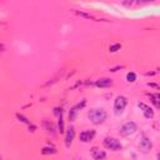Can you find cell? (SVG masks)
Instances as JSON below:
<instances>
[{"label": "cell", "instance_id": "e0dca14e", "mask_svg": "<svg viewBox=\"0 0 160 160\" xmlns=\"http://www.w3.org/2000/svg\"><path fill=\"white\" fill-rule=\"evenodd\" d=\"M120 48H121V45H120V44H115V45H111V46L109 48V50H110L111 53H115V51L120 50Z\"/></svg>", "mask_w": 160, "mask_h": 160}, {"label": "cell", "instance_id": "7c38bea8", "mask_svg": "<svg viewBox=\"0 0 160 160\" xmlns=\"http://www.w3.org/2000/svg\"><path fill=\"white\" fill-rule=\"evenodd\" d=\"M56 149L55 148H43L41 149V154L43 155H48V154H55Z\"/></svg>", "mask_w": 160, "mask_h": 160}, {"label": "cell", "instance_id": "5bb4252c", "mask_svg": "<svg viewBox=\"0 0 160 160\" xmlns=\"http://www.w3.org/2000/svg\"><path fill=\"white\" fill-rule=\"evenodd\" d=\"M126 80L129 83H134L135 80H136V75H135V73H128V75H126Z\"/></svg>", "mask_w": 160, "mask_h": 160}, {"label": "cell", "instance_id": "5b68a950", "mask_svg": "<svg viewBox=\"0 0 160 160\" xmlns=\"http://www.w3.org/2000/svg\"><path fill=\"white\" fill-rule=\"evenodd\" d=\"M139 148H140V150L143 153H148L153 148V144H151L150 139H148L146 136H143L140 139V141H139Z\"/></svg>", "mask_w": 160, "mask_h": 160}, {"label": "cell", "instance_id": "ac0fdd59", "mask_svg": "<svg viewBox=\"0 0 160 160\" xmlns=\"http://www.w3.org/2000/svg\"><path fill=\"white\" fill-rule=\"evenodd\" d=\"M54 114L58 116V118H60V116H63V109L61 108H55L54 109Z\"/></svg>", "mask_w": 160, "mask_h": 160}, {"label": "cell", "instance_id": "8fae6325", "mask_svg": "<svg viewBox=\"0 0 160 160\" xmlns=\"http://www.w3.org/2000/svg\"><path fill=\"white\" fill-rule=\"evenodd\" d=\"M95 85L99 88H108L110 85H113V81L110 79H99V80H97Z\"/></svg>", "mask_w": 160, "mask_h": 160}, {"label": "cell", "instance_id": "ffe728a7", "mask_svg": "<svg viewBox=\"0 0 160 160\" xmlns=\"http://www.w3.org/2000/svg\"><path fill=\"white\" fill-rule=\"evenodd\" d=\"M148 85H149V86H151V88H156V89H160V85H158V84H153V83H149Z\"/></svg>", "mask_w": 160, "mask_h": 160}, {"label": "cell", "instance_id": "277c9868", "mask_svg": "<svg viewBox=\"0 0 160 160\" xmlns=\"http://www.w3.org/2000/svg\"><path fill=\"white\" fill-rule=\"evenodd\" d=\"M104 146L106 149H110L113 151H118L121 149V144L119 140L114 139V138H105L104 139Z\"/></svg>", "mask_w": 160, "mask_h": 160}, {"label": "cell", "instance_id": "30bf717a", "mask_svg": "<svg viewBox=\"0 0 160 160\" xmlns=\"http://www.w3.org/2000/svg\"><path fill=\"white\" fill-rule=\"evenodd\" d=\"M92 155L94 156L95 160H103L106 156V154H105V151L100 150L99 148H93L92 149Z\"/></svg>", "mask_w": 160, "mask_h": 160}, {"label": "cell", "instance_id": "4fadbf2b", "mask_svg": "<svg viewBox=\"0 0 160 160\" xmlns=\"http://www.w3.org/2000/svg\"><path fill=\"white\" fill-rule=\"evenodd\" d=\"M44 125L46 126V129H48V131H49V133H51V134H55V131H54L55 128H54V125H53V123L45 120L44 121Z\"/></svg>", "mask_w": 160, "mask_h": 160}, {"label": "cell", "instance_id": "9c48e42d", "mask_svg": "<svg viewBox=\"0 0 160 160\" xmlns=\"http://www.w3.org/2000/svg\"><path fill=\"white\" fill-rule=\"evenodd\" d=\"M74 136H75V129H74V126H70L66 131V136H65V145L69 148L71 145V143L74 140Z\"/></svg>", "mask_w": 160, "mask_h": 160}, {"label": "cell", "instance_id": "9a60e30c", "mask_svg": "<svg viewBox=\"0 0 160 160\" xmlns=\"http://www.w3.org/2000/svg\"><path fill=\"white\" fill-rule=\"evenodd\" d=\"M17 118L19 119V121H21V123H25V124H28V125H30V121L28 120V118H25L24 115H21V114H17Z\"/></svg>", "mask_w": 160, "mask_h": 160}, {"label": "cell", "instance_id": "7a4b0ae2", "mask_svg": "<svg viewBox=\"0 0 160 160\" xmlns=\"http://www.w3.org/2000/svg\"><path fill=\"white\" fill-rule=\"evenodd\" d=\"M136 130H138V126H136L135 123L128 121V123H125V124L121 126L120 135H121V136H129V135H131V134H134Z\"/></svg>", "mask_w": 160, "mask_h": 160}, {"label": "cell", "instance_id": "3957f363", "mask_svg": "<svg viewBox=\"0 0 160 160\" xmlns=\"http://www.w3.org/2000/svg\"><path fill=\"white\" fill-rule=\"evenodd\" d=\"M126 104H128V99H126L125 97H123V95H119V97L115 99V103H114L115 114H116V115L121 114L123 111H124V109H125Z\"/></svg>", "mask_w": 160, "mask_h": 160}, {"label": "cell", "instance_id": "52a82bcc", "mask_svg": "<svg viewBox=\"0 0 160 160\" xmlns=\"http://www.w3.org/2000/svg\"><path fill=\"white\" fill-rule=\"evenodd\" d=\"M138 106L140 108V110H143V114H144V116H145V118L151 119L153 116H154V111H153V109H151L149 105L144 104V103H139V104H138Z\"/></svg>", "mask_w": 160, "mask_h": 160}, {"label": "cell", "instance_id": "2e32d148", "mask_svg": "<svg viewBox=\"0 0 160 160\" xmlns=\"http://www.w3.org/2000/svg\"><path fill=\"white\" fill-rule=\"evenodd\" d=\"M58 125H59V131H60V133H64V120H63V116H60V118H59Z\"/></svg>", "mask_w": 160, "mask_h": 160}, {"label": "cell", "instance_id": "ba28073f", "mask_svg": "<svg viewBox=\"0 0 160 160\" xmlns=\"http://www.w3.org/2000/svg\"><path fill=\"white\" fill-rule=\"evenodd\" d=\"M95 136V131L94 130H85L80 134V140L83 143H88V141H92Z\"/></svg>", "mask_w": 160, "mask_h": 160}, {"label": "cell", "instance_id": "44dd1931", "mask_svg": "<svg viewBox=\"0 0 160 160\" xmlns=\"http://www.w3.org/2000/svg\"><path fill=\"white\" fill-rule=\"evenodd\" d=\"M158 160H160V154H158Z\"/></svg>", "mask_w": 160, "mask_h": 160}, {"label": "cell", "instance_id": "d6986e66", "mask_svg": "<svg viewBox=\"0 0 160 160\" xmlns=\"http://www.w3.org/2000/svg\"><path fill=\"white\" fill-rule=\"evenodd\" d=\"M78 15H80V17H84V18H86V19H95L93 15H90V14H85V13H76Z\"/></svg>", "mask_w": 160, "mask_h": 160}, {"label": "cell", "instance_id": "8992f818", "mask_svg": "<svg viewBox=\"0 0 160 160\" xmlns=\"http://www.w3.org/2000/svg\"><path fill=\"white\" fill-rule=\"evenodd\" d=\"M84 106H85V100H83L80 104H78V105H75V106H73V108L70 109V111H69V120H70V121H74V120H75L78 111H79L80 109H83Z\"/></svg>", "mask_w": 160, "mask_h": 160}, {"label": "cell", "instance_id": "6da1fadb", "mask_svg": "<svg viewBox=\"0 0 160 160\" xmlns=\"http://www.w3.org/2000/svg\"><path fill=\"white\" fill-rule=\"evenodd\" d=\"M88 116H89V119L93 124L99 125V124H101V123H104V120L106 119V113L103 109H93V110L89 111Z\"/></svg>", "mask_w": 160, "mask_h": 160}]
</instances>
